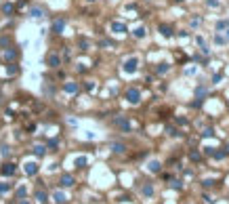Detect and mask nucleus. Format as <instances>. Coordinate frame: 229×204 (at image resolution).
I'll return each mask as SVG.
<instances>
[{
	"instance_id": "nucleus-1",
	"label": "nucleus",
	"mask_w": 229,
	"mask_h": 204,
	"mask_svg": "<svg viewBox=\"0 0 229 204\" xmlns=\"http://www.w3.org/2000/svg\"><path fill=\"white\" fill-rule=\"evenodd\" d=\"M126 97H128V101L137 103V101H139V91H137V88H130V91L126 93Z\"/></svg>"
},
{
	"instance_id": "nucleus-2",
	"label": "nucleus",
	"mask_w": 229,
	"mask_h": 204,
	"mask_svg": "<svg viewBox=\"0 0 229 204\" xmlns=\"http://www.w3.org/2000/svg\"><path fill=\"white\" fill-rule=\"evenodd\" d=\"M48 63H51V67H57V65H59V57H57V55H51V57H48Z\"/></svg>"
},
{
	"instance_id": "nucleus-3",
	"label": "nucleus",
	"mask_w": 229,
	"mask_h": 204,
	"mask_svg": "<svg viewBox=\"0 0 229 204\" xmlns=\"http://www.w3.org/2000/svg\"><path fill=\"white\" fill-rule=\"evenodd\" d=\"M61 185L69 187V185H74V179H72V177H63V179H61Z\"/></svg>"
},
{
	"instance_id": "nucleus-4",
	"label": "nucleus",
	"mask_w": 229,
	"mask_h": 204,
	"mask_svg": "<svg viewBox=\"0 0 229 204\" xmlns=\"http://www.w3.org/2000/svg\"><path fill=\"white\" fill-rule=\"evenodd\" d=\"M61 30H63V21H55V25H53V32L59 34Z\"/></svg>"
},
{
	"instance_id": "nucleus-5",
	"label": "nucleus",
	"mask_w": 229,
	"mask_h": 204,
	"mask_svg": "<svg viewBox=\"0 0 229 204\" xmlns=\"http://www.w3.org/2000/svg\"><path fill=\"white\" fill-rule=\"evenodd\" d=\"M32 15H34V17H42V11H40V8H34Z\"/></svg>"
}]
</instances>
